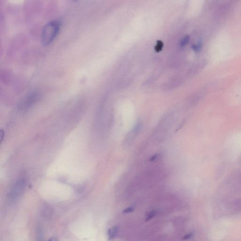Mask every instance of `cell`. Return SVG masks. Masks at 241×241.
Returning a JSON list of instances; mask_svg holds the SVG:
<instances>
[{"label":"cell","instance_id":"obj_11","mask_svg":"<svg viewBox=\"0 0 241 241\" xmlns=\"http://www.w3.org/2000/svg\"><path fill=\"white\" fill-rule=\"evenodd\" d=\"M134 209H135V208L133 207H128V208H126V209L123 210L122 213L123 214H127L129 213L132 212L134 211Z\"/></svg>","mask_w":241,"mask_h":241},{"label":"cell","instance_id":"obj_4","mask_svg":"<svg viewBox=\"0 0 241 241\" xmlns=\"http://www.w3.org/2000/svg\"><path fill=\"white\" fill-rule=\"evenodd\" d=\"M39 95L36 92H33L26 96L19 105V109L24 112L29 109L38 100Z\"/></svg>","mask_w":241,"mask_h":241},{"label":"cell","instance_id":"obj_6","mask_svg":"<svg viewBox=\"0 0 241 241\" xmlns=\"http://www.w3.org/2000/svg\"><path fill=\"white\" fill-rule=\"evenodd\" d=\"M41 212L42 217H44L45 219H49L52 215L53 210L49 205L45 204L42 208Z\"/></svg>","mask_w":241,"mask_h":241},{"label":"cell","instance_id":"obj_14","mask_svg":"<svg viewBox=\"0 0 241 241\" xmlns=\"http://www.w3.org/2000/svg\"><path fill=\"white\" fill-rule=\"evenodd\" d=\"M48 241H57V240L56 238H54V237H52Z\"/></svg>","mask_w":241,"mask_h":241},{"label":"cell","instance_id":"obj_7","mask_svg":"<svg viewBox=\"0 0 241 241\" xmlns=\"http://www.w3.org/2000/svg\"><path fill=\"white\" fill-rule=\"evenodd\" d=\"M117 231H118V227L116 226H113L111 229H109L108 232L109 239L111 240L114 238L117 234Z\"/></svg>","mask_w":241,"mask_h":241},{"label":"cell","instance_id":"obj_13","mask_svg":"<svg viewBox=\"0 0 241 241\" xmlns=\"http://www.w3.org/2000/svg\"><path fill=\"white\" fill-rule=\"evenodd\" d=\"M193 236V233H189L187 234H185L183 237V240H188V239H190Z\"/></svg>","mask_w":241,"mask_h":241},{"label":"cell","instance_id":"obj_10","mask_svg":"<svg viewBox=\"0 0 241 241\" xmlns=\"http://www.w3.org/2000/svg\"><path fill=\"white\" fill-rule=\"evenodd\" d=\"M190 37L189 36H185L182 38L181 42V46H185L190 41Z\"/></svg>","mask_w":241,"mask_h":241},{"label":"cell","instance_id":"obj_5","mask_svg":"<svg viewBox=\"0 0 241 241\" xmlns=\"http://www.w3.org/2000/svg\"><path fill=\"white\" fill-rule=\"evenodd\" d=\"M141 127V123H138L129 132V133L127 134L123 144L125 148H127L131 146L133 143L135 141L137 137L140 134Z\"/></svg>","mask_w":241,"mask_h":241},{"label":"cell","instance_id":"obj_3","mask_svg":"<svg viewBox=\"0 0 241 241\" xmlns=\"http://www.w3.org/2000/svg\"><path fill=\"white\" fill-rule=\"evenodd\" d=\"M173 118L172 114H167L161 120L154 133L155 139L157 141H161L166 137L172 125Z\"/></svg>","mask_w":241,"mask_h":241},{"label":"cell","instance_id":"obj_15","mask_svg":"<svg viewBox=\"0 0 241 241\" xmlns=\"http://www.w3.org/2000/svg\"><path fill=\"white\" fill-rule=\"evenodd\" d=\"M239 161H240V163H241V156H240V159H239Z\"/></svg>","mask_w":241,"mask_h":241},{"label":"cell","instance_id":"obj_8","mask_svg":"<svg viewBox=\"0 0 241 241\" xmlns=\"http://www.w3.org/2000/svg\"><path fill=\"white\" fill-rule=\"evenodd\" d=\"M43 231L41 228H38L36 232V240L35 241H43Z\"/></svg>","mask_w":241,"mask_h":241},{"label":"cell","instance_id":"obj_1","mask_svg":"<svg viewBox=\"0 0 241 241\" xmlns=\"http://www.w3.org/2000/svg\"><path fill=\"white\" fill-rule=\"evenodd\" d=\"M61 26L58 20L51 21L44 26L42 33V41L44 45H48L54 41L58 35Z\"/></svg>","mask_w":241,"mask_h":241},{"label":"cell","instance_id":"obj_9","mask_svg":"<svg viewBox=\"0 0 241 241\" xmlns=\"http://www.w3.org/2000/svg\"><path fill=\"white\" fill-rule=\"evenodd\" d=\"M156 214V211H155V210H153V211H152L151 212H150L148 215H146V217L145 219V221H148L151 220L152 219H153L155 216Z\"/></svg>","mask_w":241,"mask_h":241},{"label":"cell","instance_id":"obj_12","mask_svg":"<svg viewBox=\"0 0 241 241\" xmlns=\"http://www.w3.org/2000/svg\"><path fill=\"white\" fill-rule=\"evenodd\" d=\"M192 48L194 50L196 51H199L202 48L201 43L199 42V43H197L196 45H193Z\"/></svg>","mask_w":241,"mask_h":241},{"label":"cell","instance_id":"obj_2","mask_svg":"<svg viewBox=\"0 0 241 241\" xmlns=\"http://www.w3.org/2000/svg\"><path fill=\"white\" fill-rule=\"evenodd\" d=\"M27 185V179L25 175L20 176L12 185L8 194L9 200L11 202H15L24 193Z\"/></svg>","mask_w":241,"mask_h":241}]
</instances>
